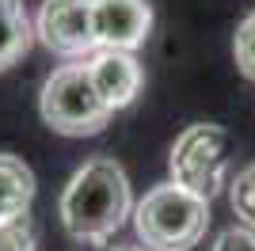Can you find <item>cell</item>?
I'll use <instances>...</instances> for the list:
<instances>
[{
	"mask_svg": "<svg viewBox=\"0 0 255 251\" xmlns=\"http://www.w3.org/2000/svg\"><path fill=\"white\" fill-rule=\"evenodd\" d=\"M34 202V171L11 152H0V225L27 217Z\"/></svg>",
	"mask_w": 255,
	"mask_h": 251,
	"instance_id": "cell-8",
	"label": "cell"
},
{
	"mask_svg": "<svg viewBox=\"0 0 255 251\" xmlns=\"http://www.w3.org/2000/svg\"><path fill=\"white\" fill-rule=\"evenodd\" d=\"M233 53H236V65H240V73L248 80H255V11L240 19L233 34Z\"/></svg>",
	"mask_w": 255,
	"mask_h": 251,
	"instance_id": "cell-12",
	"label": "cell"
},
{
	"mask_svg": "<svg viewBox=\"0 0 255 251\" xmlns=\"http://www.w3.org/2000/svg\"><path fill=\"white\" fill-rule=\"evenodd\" d=\"M213 251H255V232L252 229H229L217 236Z\"/></svg>",
	"mask_w": 255,
	"mask_h": 251,
	"instance_id": "cell-13",
	"label": "cell"
},
{
	"mask_svg": "<svg viewBox=\"0 0 255 251\" xmlns=\"http://www.w3.org/2000/svg\"><path fill=\"white\" fill-rule=\"evenodd\" d=\"M34 42V23L23 0H0V73L11 69Z\"/></svg>",
	"mask_w": 255,
	"mask_h": 251,
	"instance_id": "cell-9",
	"label": "cell"
},
{
	"mask_svg": "<svg viewBox=\"0 0 255 251\" xmlns=\"http://www.w3.org/2000/svg\"><path fill=\"white\" fill-rule=\"evenodd\" d=\"M34 34L61 57L99 53L96 27H92V0H42L34 15Z\"/></svg>",
	"mask_w": 255,
	"mask_h": 251,
	"instance_id": "cell-5",
	"label": "cell"
},
{
	"mask_svg": "<svg viewBox=\"0 0 255 251\" xmlns=\"http://www.w3.org/2000/svg\"><path fill=\"white\" fill-rule=\"evenodd\" d=\"M233 137L217 122L187 126L171 145V183L210 202L225 187L229 160H233Z\"/></svg>",
	"mask_w": 255,
	"mask_h": 251,
	"instance_id": "cell-3",
	"label": "cell"
},
{
	"mask_svg": "<svg viewBox=\"0 0 255 251\" xmlns=\"http://www.w3.org/2000/svg\"><path fill=\"white\" fill-rule=\"evenodd\" d=\"M61 225L80 244H107L126 217H133V194L122 164L111 156L88 160L61 190Z\"/></svg>",
	"mask_w": 255,
	"mask_h": 251,
	"instance_id": "cell-1",
	"label": "cell"
},
{
	"mask_svg": "<svg viewBox=\"0 0 255 251\" xmlns=\"http://www.w3.org/2000/svg\"><path fill=\"white\" fill-rule=\"evenodd\" d=\"M133 229L149 251H191L210 229V202L175 187H156L133 206Z\"/></svg>",
	"mask_w": 255,
	"mask_h": 251,
	"instance_id": "cell-2",
	"label": "cell"
},
{
	"mask_svg": "<svg viewBox=\"0 0 255 251\" xmlns=\"http://www.w3.org/2000/svg\"><path fill=\"white\" fill-rule=\"evenodd\" d=\"M233 209H236V217L255 232V164H248L244 171H236V179H233Z\"/></svg>",
	"mask_w": 255,
	"mask_h": 251,
	"instance_id": "cell-10",
	"label": "cell"
},
{
	"mask_svg": "<svg viewBox=\"0 0 255 251\" xmlns=\"http://www.w3.org/2000/svg\"><path fill=\"white\" fill-rule=\"evenodd\" d=\"M92 27L99 50H133L152 31V8L145 0H92Z\"/></svg>",
	"mask_w": 255,
	"mask_h": 251,
	"instance_id": "cell-6",
	"label": "cell"
},
{
	"mask_svg": "<svg viewBox=\"0 0 255 251\" xmlns=\"http://www.w3.org/2000/svg\"><path fill=\"white\" fill-rule=\"evenodd\" d=\"M38 248V229L31 217H15L0 225V251H34Z\"/></svg>",
	"mask_w": 255,
	"mask_h": 251,
	"instance_id": "cell-11",
	"label": "cell"
},
{
	"mask_svg": "<svg viewBox=\"0 0 255 251\" xmlns=\"http://www.w3.org/2000/svg\"><path fill=\"white\" fill-rule=\"evenodd\" d=\"M88 76L92 88L103 99V107L115 115L122 107H129L141 92V65L133 53L126 50H99L88 57Z\"/></svg>",
	"mask_w": 255,
	"mask_h": 251,
	"instance_id": "cell-7",
	"label": "cell"
},
{
	"mask_svg": "<svg viewBox=\"0 0 255 251\" xmlns=\"http://www.w3.org/2000/svg\"><path fill=\"white\" fill-rule=\"evenodd\" d=\"M111 251H149V248H141V244H118V248H111Z\"/></svg>",
	"mask_w": 255,
	"mask_h": 251,
	"instance_id": "cell-14",
	"label": "cell"
},
{
	"mask_svg": "<svg viewBox=\"0 0 255 251\" xmlns=\"http://www.w3.org/2000/svg\"><path fill=\"white\" fill-rule=\"evenodd\" d=\"M38 111L53 133L65 137H88L99 133L111 122V111L92 88L88 65H61L57 73L46 76L42 95H38Z\"/></svg>",
	"mask_w": 255,
	"mask_h": 251,
	"instance_id": "cell-4",
	"label": "cell"
}]
</instances>
